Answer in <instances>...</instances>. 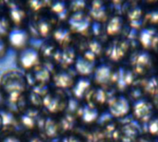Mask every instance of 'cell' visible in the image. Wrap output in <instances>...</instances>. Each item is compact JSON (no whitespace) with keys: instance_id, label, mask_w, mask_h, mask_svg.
Here are the masks:
<instances>
[{"instance_id":"1","label":"cell","mask_w":158,"mask_h":142,"mask_svg":"<svg viewBox=\"0 0 158 142\" xmlns=\"http://www.w3.org/2000/svg\"><path fill=\"white\" fill-rule=\"evenodd\" d=\"M27 86L26 76L17 69L5 71L0 79V90L6 96L23 94Z\"/></svg>"},{"instance_id":"2","label":"cell","mask_w":158,"mask_h":142,"mask_svg":"<svg viewBox=\"0 0 158 142\" xmlns=\"http://www.w3.org/2000/svg\"><path fill=\"white\" fill-rule=\"evenodd\" d=\"M69 105L68 99L62 90L54 89L48 91L43 99L42 106L51 115L63 113Z\"/></svg>"},{"instance_id":"3","label":"cell","mask_w":158,"mask_h":142,"mask_svg":"<svg viewBox=\"0 0 158 142\" xmlns=\"http://www.w3.org/2000/svg\"><path fill=\"white\" fill-rule=\"evenodd\" d=\"M42 55L40 51L34 47H27L19 52L18 65L22 69L31 71L41 64Z\"/></svg>"},{"instance_id":"4","label":"cell","mask_w":158,"mask_h":142,"mask_svg":"<svg viewBox=\"0 0 158 142\" xmlns=\"http://www.w3.org/2000/svg\"><path fill=\"white\" fill-rule=\"evenodd\" d=\"M31 34L29 30L23 27H14L9 31L6 37V43L8 46L18 50L19 52L29 47Z\"/></svg>"},{"instance_id":"5","label":"cell","mask_w":158,"mask_h":142,"mask_svg":"<svg viewBox=\"0 0 158 142\" xmlns=\"http://www.w3.org/2000/svg\"><path fill=\"white\" fill-rule=\"evenodd\" d=\"M51 82L54 84L55 89L63 91L69 88L72 89L76 80L73 72H71L69 68H59L54 72Z\"/></svg>"},{"instance_id":"6","label":"cell","mask_w":158,"mask_h":142,"mask_svg":"<svg viewBox=\"0 0 158 142\" xmlns=\"http://www.w3.org/2000/svg\"><path fill=\"white\" fill-rule=\"evenodd\" d=\"M6 7V17L14 27H23L28 16L24 7L16 2H8Z\"/></svg>"},{"instance_id":"7","label":"cell","mask_w":158,"mask_h":142,"mask_svg":"<svg viewBox=\"0 0 158 142\" xmlns=\"http://www.w3.org/2000/svg\"><path fill=\"white\" fill-rule=\"evenodd\" d=\"M68 22H69V28L71 30V32H79V33L85 32L91 25L90 17L84 14L82 11L73 12L69 17Z\"/></svg>"},{"instance_id":"8","label":"cell","mask_w":158,"mask_h":142,"mask_svg":"<svg viewBox=\"0 0 158 142\" xmlns=\"http://www.w3.org/2000/svg\"><path fill=\"white\" fill-rule=\"evenodd\" d=\"M130 111V104L125 97L119 96L114 98L109 103V112L113 116L120 117L127 115Z\"/></svg>"},{"instance_id":"9","label":"cell","mask_w":158,"mask_h":142,"mask_svg":"<svg viewBox=\"0 0 158 142\" xmlns=\"http://www.w3.org/2000/svg\"><path fill=\"white\" fill-rule=\"evenodd\" d=\"M71 30L69 27H57L54 29L52 32V37L56 44L60 48H65L69 46L71 41Z\"/></svg>"},{"instance_id":"10","label":"cell","mask_w":158,"mask_h":142,"mask_svg":"<svg viewBox=\"0 0 158 142\" xmlns=\"http://www.w3.org/2000/svg\"><path fill=\"white\" fill-rule=\"evenodd\" d=\"M32 28L34 29L36 34L41 37H47L49 35H52V32L54 30L52 19L47 18L46 17L38 18L32 23Z\"/></svg>"},{"instance_id":"11","label":"cell","mask_w":158,"mask_h":142,"mask_svg":"<svg viewBox=\"0 0 158 142\" xmlns=\"http://www.w3.org/2000/svg\"><path fill=\"white\" fill-rule=\"evenodd\" d=\"M58 57H57V63L58 65L61 66L60 68H69V67L72 64H74L75 60H76V56H75V50L70 47H65V48H61L60 51H58Z\"/></svg>"},{"instance_id":"12","label":"cell","mask_w":158,"mask_h":142,"mask_svg":"<svg viewBox=\"0 0 158 142\" xmlns=\"http://www.w3.org/2000/svg\"><path fill=\"white\" fill-rule=\"evenodd\" d=\"M44 134L48 139H54L57 137L61 131L58 120L53 117H45L43 121Z\"/></svg>"},{"instance_id":"13","label":"cell","mask_w":158,"mask_h":142,"mask_svg":"<svg viewBox=\"0 0 158 142\" xmlns=\"http://www.w3.org/2000/svg\"><path fill=\"white\" fill-rule=\"evenodd\" d=\"M152 104L144 100H140L134 104V115L137 118L147 121L152 116Z\"/></svg>"},{"instance_id":"14","label":"cell","mask_w":158,"mask_h":142,"mask_svg":"<svg viewBox=\"0 0 158 142\" xmlns=\"http://www.w3.org/2000/svg\"><path fill=\"white\" fill-rule=\"evenodd\" d=\"M74 65L76 72L82 76H88L94 71V62L85 58L84 56H79L76 58Z\"/></svg>"},{"instance_id":"15","label":"cell","mask_w":158,"mask_h":142,"mask_svg":"<svg viewBox=\"0 0 158 142\" xmlns=\"http://www.w3.org/2000/svg\"><path fill=\"white\" fill-rule=\"evenodd\" d=\"M140 41L145 48L155 47L158 43V35L155 29H144L140 33Z\"/></svg>"},{"instance_id":"16","label":"cell","mask_w":158,"mask_h":142,"mask_svg":"<svg viewBox=\"0 0 158 142\" xmlns=\"http://www.w3.org/2000/svg\"><path fill=\"white\" fill-rule=\"evenodd\" d=\"M112 77L111 68L107 65H101L94 69V80L98 84L107 83Z\"/></svg>"},{"instance_id":"17","label":"cell","mask_w":158,"mask_h":142,"mask_svg":"<svg viewBox=\"0 0 158 142\" xmlns=\"http://www.w3.org/2000/svg\"><path fill=\"white\" fill-rule=\"evenodd\" d=\"M128 49V45L126 43L121 42V43H114L108 49L107 55L112 60H119L121 57L124 56L126 54V51Z\"/></svg>"},{"instance_id":"18","label":"cell","mask_w":158,"mask_h":142,"mask_svg":"<svg viewBox=\"0 0 158 142\" xmlns=\"http://www.w3.org/2000/svg\"><path fill=\"white\" fill-rule=\"evenodd\" d=\"M89 15L90 17L94 18V19L100 21L106 19V8L103 5L102 2L99 1H94L92 3V6L90 7L89 10Z\"/></svg>"},{"instance_id":"19","label":"cell","mask_w":158,"mask_h":142,"mask_svg":"<svg viewBox=\"0 0 158 142\" xmlns=\"http://www.w3.org/2000/svg\"><path fill=\"white\" fill-rule=\"evenodd\" d=\"M91 86V82L89 79H80L79 80H77L74 84V86L72 87V92L73 95L78 98L81 99L84 96L85 92L87 91V90L90 88Z\"/></svg>"},{"instance_id":"20","label":"cell","mask_w":158,"mask_h":142,"mask_svg":"<svg viewBox=\"0 0 158 142\" xmlns=\"http://www.w3.org/2000/svg\"><path fill=\"white\" fill-rule=\"evenodd\" d=\"M122 27V18L118 16L112 18L106 27V31L109 35H116L118 34Z\"/></svg>"},{"instance_id":"21","label":"cell","mask_w":158,"mask_h":142,"mask_svg":"<svg viewBox=\"0 0 158 142\" xmlns=\"http://www.w3.org/2000/svg\"><path fill=\"white\" fill-rule=\"evenodd\" d=\"M98 117V112L97 110L92 105V104H87L83 108L82 111V119L86 123H91L97 119Z\"/></svg>"},{"instance_id":"22","label":"cell","mask_w":158,"mask_h":142,"mask_svg":"<svg viewBox=\"0 0 158 142\" xmlns=\"http://www.w3.org/2000/svg\"><path fill=\"white\" fill-rule=\"evenodd\" d=\"M11 29L12 24L8 18L5 15H0V39H6Z\"/></svg>"},{"instance_id":"23","label":"cell","mask_w":158,"mask_h":142,"mask_svg":"<svg viewBox=\"0 0 158 142\" xmlns=\"http://www.w3.org/2000/svg\"><path fill=\"white\" fill-rule=\"evenodd\" d=\"M129 19L131 24L134 28H140L142 25V9L140 7H134L129 13Z\"/></svg>"},{"instance_id":"24","label":"cell","mask_w":158,"mask_h":142,"mask_svg":"<svg viewBox=\"0 0 158 142\" xmlns=\"http://www.w3.org/2000/svg\"><path fill=\"white\" fill-rule=\"evenodd\" d=\"M150 59L151 58L148 53H139L135 55V58L133 59V64L138 69H143L145 66L149 65Z\"/></svg>"},{"instance_id":"25","label":"cell","mask_w":158,"mask_h":142,"mask_svg":"<svg viewBox=\"0 0 158 142\" xmlns=\"http://www.w3.org/2000/svg\"><path fill=\"white\" fill-rule=\"evenodd\" d=\"M132 80H133V75L131 71H124L123 69H120L118 78V84L119 88H124L125 86L131 84Z\"/></svg>"},{"instance_id":"26","label":"cell","mask_w":158,"mask_h":142,"mask_svg":"<svg viewBox=\"0 0 158 142\" xmlns=\"http://www.w3.org/2000/svg\"><path fill=\"white\" fill-rule=\"evenodd\" d=\"M89 48H90V52H92L95 56L97 55H100L101 54V51H102V46H101V43L95 40L92 41L90 43V45H89Z\"/></svg>"},{"instance_id":"27","label":"cell","mask_w":158,"mask_h":142,"mask_svg":"<svg viewBox=\"0 0 158 142\" xmlns=\"http://www.w3.org/2000/svg\"><path fill=\"white\" fill-rule=\"evenodd\" d=\"M29 5V8L31 9L32 11L34 12H39V11H42L44 7V5L45 6V2H40V1H34V2H29L28 3Z\"/></svg>"},{"instance_id":"28","label":"cell","mask_w":158,"mask_h":142,"mask_svg":"<svg viewBox=\"0 0 158 142\" xmlns=\"http://www.w3.org/2000/svg\"><path fill=\"white\" fill-rule=\"evenodd\" d=\"M157 81L155 79H151L145 85V90L150 93H155L157 91Z\"/></svg>"},{"instance_id":"29","label":"cell","mask_w":158,"mask_h":142,"mask_svg":"<svg viewBox=\"0 0 158 142\" xmlns=\"http://www.w3.org/2000/svg\"><path fill=\"white\" fill-rule=\"evenodd\" d=\"M0 142H24L16 134H7Z\"/></svg>"},{"instance_id":"30","label":"cell","mask_w":158,"mask_h":142,"mask_svg":"<svg viewBox=\"0 0 158 142\" xmlns=\"http://www.w3.org/2000/svg\"><path fill=\"white\" fill-rule=\"evenodd\" d=\"M149 131L156 135V134H158V118L156 119H154L150 122L149 124Z\"/></svg>"},{"instance_id":"31","label":"cell","mask_w":158,"mask_h":142,"mask_svg":"<svg viewBox=\"0 0 158 142\" xmlns=\"http://www.w3.org/2000/svg\"><path fill=\"white\" fill-rule=\"evenodd\" d=\"M7 47H8V44L6 43V39H0V58L6 55Z\"/></svg>"},{"instance_id":"32","label":"cell","mask_w":158,"mask_h":142,"mask_svg":"<svg viewBox=\"0 0 158 142\" xmlns=\"http://www.w3.org/2000/svg\"><path fill=\"white\" fill-rule=\"evenodd\" d=\"M24 142H45V140L44 138L41 137L38 134H35V135H30L29 138L26 140V141Z\"/></svg>"},{"instance_id":"33","label":"cell","mask_w":158,"mask_h":142,"mask_svg":"<svg viewBox=\"0 0 158 142\" xmlns=\"http://www.w3.org/2000/svg\"><path fill=\"white\" fill-rule=\"evenodd\" d=\"M147 18L153 22V23H157L158 22V11H153L149 14H147Z\"/></svg>"},{"instance_id":"34","label":"cell","mask_w":158,"mask_h":142,"mask_svg":"<svg viewBox=\"0 0 158 142\" xmlns=\"http://www.w3.org/2000/svg\"><path fill=\"white\" fill-rule=\"evenodd\" d=\"M95 96H96V99H97V101H98V102H100V103H105V102H106V94H105L104 91H102V90H98V91H96Z\"/></svg>"},{"instance_id":"35","label":"cell","mask_w":158,"mask_h":142,"mask_svg":"<svg viewBox=\"0 0 158 142\" xmlns=\"http://www.w3.org/2000/svg\"><path fill=\"white\" fill-rule=\"evenodd\" d=\"M4 95H5V94H4L3 91L0 90V108H1V106L4 104V103H5V101H6V98H5Z\"/></svg>"},{"instance_id":"36","label":"cell","mask_w":158,"mask_h":142,"mask_svg":"<svg viewBox=\"0 0 158 142\" xmlns=\"http://www.w3.org/2000/svg\"><path fill=\"white\" fill-rule=\"evenodd\" d=\"M68 142H81L80 140H78L77 138H75V137H69V139H68Z\"/></svg>"},{"instance_id":"37","label":"cell","mask_w":158,"mask_h":142,"mask_svg":"<svg viewBox=\"0 0 158 142\" xmlns=\"http://www.w3.org/2000/svg\"><path fill=\"white\" fill-rule=\"evenodd\" d=\"M2 128V116H1V114H0V130Z\"/></svg>"},{"instance_id":"38","label":"cell","mask_w":158,"mask_h":142,"mask_svg":"<svg viewBox=\"0 0 158 142\" xmlns=\"http://www.w3.org/2000/svg\"><path fill=\"white\" fill-rule=\"evenodd\" d=\"M140 142H148V141H146V140H141Z\"/></svg>"},{"instance_id":"39","label":"cell","mask_w":158,"mask_h":142,"mask_svg":"<svg viewBox=\"0 0 158 142\" xmlns=\"http://www.w3.org/2000/svg\"><path fill=\"white\" fill-rule=\"evenodd\" d=\"M0 10H1V2H0Z\"/></svg>"}]
</instances>
